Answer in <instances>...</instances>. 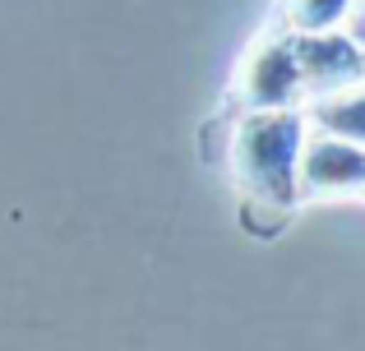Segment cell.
I'll use <instances>...</instances> for the list:
<instances>
[{
  "mask_svg": "<svg viewBox=\"0 0 365 351\" xmlns=\"http://www.w3.org/2000/svg\"><path fill=\"white\" fill-rule=\"evenodd\" d=\"M310 139V116L296 107H264L245 111V120L232 135V176L241 185L245 217H273L287 226L292 208L301 204V153Z\"/></svg>",
  "mask_w": 365,
  "mask_h": 351,
  "instance_id": "obj_1",
  "label": "cell"
},
{
  "mask_svg": "<svg viewBox=\"0 0 365 351\" xmlns=\"http://www.w3.org/2000/svg\"><path fill=\"white\" fill-rule=\"evenodd\" d=\"M365 189V144L342 135H310L301 153V199H342Z\"/></svg>",
  "mask_w": 365,
  "mask_h": 351,
  "instance_id": "obj_2",
  "label": "cell"
},
{
  "mask_svg": "<svg viewBox=\"0 0 365 351\" xmlns=\"http://www.w3.org/2000/svg\"><path fill=\"white\" fill-rule=\"evenodd\" d=\"M241 93H245V102H250L245 111L292 107V98L301 93L296 33H268L264 42H259V51L250 56V65L241 70Z\"/></svg>",
  "mask_w": 365,
  "mask_h": 351,
  "instance_id": "obj_3",
  "label": "cell"
},
{
  "mask_svg": "<svg viewBox=\"0 0 365 351\" xmlns=\"http://www.w3.org/2000/svg\"><path fill=\"white\" fill-rule=\"evenodd\" d=\"M310 125L333 130V135H342V139L365 144V88L361 93H333V98H324L319 107L310 111Z\"/></svg>",
  "mask_w": 365,
  "mask_h": 351,
  "instance_id": "obj_4",
  "label": "cell"
},
{
  "mask_svg": "<svg viewBox=\"0 0 365 351\" xmlns=\"http://www.w3.org/2000/svg\"><path fill=\"white\" fill-rule=\"evenodd\" d=\"M347 9L351 0H287V33H329Z\"/></svg>",
  "mask_w": 365,
  "mask_h": 351,
  "instance_id": "obj_5",
  "label": "cell"
},
{
  "mask_svg": "<svg viewBox=\"0 0 365 351\" xmlns=\"http://www.w3.org/2000/svg\"><path fill=\"white\" fill-rule=\"evenodd\" d=\"M361 199H365V189H361Z\"/></svg>",
  "mask_w": 365,
  "mask_h": 351,
  "instance_id": "obj_6",
  "label": "cell"
}]
</instances>
